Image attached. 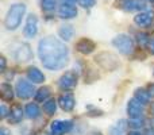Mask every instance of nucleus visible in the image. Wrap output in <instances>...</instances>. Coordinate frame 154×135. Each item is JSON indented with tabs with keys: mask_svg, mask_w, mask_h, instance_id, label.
Here are the masks:
<instances>
[{
	"mask_svg": "<svg viewBox=\"0 0 154 135\" xmlns=\"http://www.w3.org/2000/svg\"><path fill=\"white\" fill-rule=\"evenodd\" d=\"M27 77H29V80L32 81L34 84H41V82L45 81V76H43V73L38 68H29V70H27Z\"/></svg>",
	"mask_w": 154,
	"mask_h": 135,
	"instance_id": "dca6fc26",
	"label": "nucleus"
},
{
	"mask_svg": "<svg viewBox=\"0 0 154 135\" xmlns=\"http://www.w3.org/2000/svg\"><path fill=\"white\" fill-rule=\"evenodd\" d=\"M79 4L81 5L82 8H87V10H89V8L95 7L96 0H79Z\"/></svg>",
	"mask_w": 154,
	"mask_h": 135,
	"instance_id": "cd10ccee",
	"label": "nucleus"
},
{
	"mask_svg": "<svg viewBox=\"0 0 154 135\" xmlns=\"http://www.w3.org/2000/svg\"><path fill=\"white\" fill-rule=\"evenodd\" d=\"M50 96V88L49 87H43L35 93V100L37 101H46L48 97Z\"/></svg>",
	"mask_w": 154,
	"mask_h": 135,
	"instance_id": "b1692460",
	"label": "nucleus"
},
{
	"mask_svg": "<svg viewBox=\"0 0 154 135\" xmlns=\"http://www.w3.org/2000/svg\"><path fill=\"white\" fill-rule=\"evenodd\" d=\"M112 45L125 56L131 54L134 50V41L126 34H119L118 37H115L112 41Z\"/></svg>",
	"mask_w": 154,
	"mask_h": 135,
	"instance_id": "20e7f679",
	"label": "nucleus"
},
{
	"mask_svg": "<svg viewBox=\"0 0 154 135\" xmlns=\"http://www.w3.org/2000/svg\"><path fill=\"white\" fill-rule=\"evenodd\" d=\"M37 32H38V18L34 14H30V15L27 16L23 34L26 38H34L35 35H37Z\"/></svg>",
	"mask_w": 154,
	"mask_h": 135,
	"instance_id": "1a4fd4ad",
	"label": "nucleus"
},
{
	"mask_svg": "<svg viewBox=\"0 0 154 135\" xmlns=\"http://www.w3.org/2000/svg\"><path fill=\"white\" fill-rule=\"evenodd\" d=\"M87 135H103V134H101L100 131H89Z\"/></svg>",
	"mask_w": 154,
	"mask_h": 135,
	"instance_id": "72a5a7b5",
	"label": "nucleus"
},
{
	"mask_svg": "<svg viewBox=\"0 0 154 135\" xmlns=\"http://www.w3.org/2000/svg\"><path fill=\"white\" fill-rule=\"evenodd\" d=\"M58 35L61 37V39L70 41L73 38V35H75V29H73V26H70V24H64V26L60 27Z\"/></svg>",
	"mask_w": 154,
	"mask_h": 135,
	"instance_id": "a211bd4d",
	"label": "nucleus"
},
{
	"mask_svg": "<svg viewBox=\"0 0 154 135\" xmlns=\"http://www.w3.org/2000/svg\"><path fill=\"white\" fill-rule=\"evenodd\" d=\"M58 104H60V107H61L64 111H66V112L72 111V109L75 108V104H76L75 96H73L72 93H69V92L62 93V95L58 97Z\"/></svg>",
	"mask_w": 154,
	"mask_h": 135,
	"instance_id": "ddd939ff",
	"label": "nucleus"
},
{
	"mask_svg": "<svg viewBox=\"0 0 154 135\" xmlns=\"http://www.w3.org/2000/svg\"><path fill=\"white\" fill-rule=\"evenodd\" d=\"M24 114H26V116L29 118V119H37L41 115V109L35 103H30V104H27L26 108H24Z\"/></svg>",
	"mask_w": 154,
	"mask_h": 135,
	"instance_id": "6ab92c4d",
	"label": "nucleus"
},
{
	"mask_svg": "<svg viewBox=\"0 0 154 135\" xmlns=\"http://www.w3.org/2000/svg\"><path fill=\"white\" fill-rule=\"evenodd\" d=\"M137 38H138V43L141 46H147L150 42V38L147 34H145V32H141V34L137 35Z\"/></svg>",
	"mask_w": 154,
	"mask_h": 135,
	"instance_id": "bb28decb",
	"label": "nucleus"
},
{
	"mask_svg": "<svg viewBox=\"0 0 154 135\" xmlns=\"http://www.w3.org/2000/svg\"><path fill=\"white\" fill-rule=\"evenodd\" d=\"M150 93L149 91H145V89H137L135 93H134V99H137V100L139 101V103L142 104H147L150 101Z\"/></svg>",
	"mask_w": 154,
	"mask_h": 135,
	"instance_id": "412c9836",
	"label": "nucleus"
},
{
	"mask_svg": "<svg viewBox=\"0 0 154 135\" xmlns=\"http://www.w3.org/2000/svg\"><path fill=\"white\" fill-rule=\"evenodd\" d=\"M149 2H152V3H154V0H149Z\"/></svg>",
	"mask_w": 154,
	"mask_h": 135,
	"instance_id": "4c0bfd02",
	"label": "nucleus"
},
{
	"mask_svg": "<svg viewBox=\"0 0 154 135\" xmlns=\"http://www.w3.org/2000/svg\"><path fill=\"white\" fill-rule=\"evenodd\" d=\"M15 89H16V95L20 99H23V100L30 99L32 96V93L35 92L34 85H32L31 82L26 81V80H19V81L16 82Z\"/></svg>",
	"mask_w": 154,
	"mask_h": 135,
	"instance_id": "39448f33",
	"label": "nucleus"
},
{
	"mask_svg": "<svg viewBox=\"0 0 154 135\" xmlns=\"http://www.w3.org/2000/svg\"><path fill=\"white\" fill-rule=\"evenodd\" d=\"M57 0H41V8L45 12H51L56 10Z\"/></svg>",
	"mask_w": 154,
	"mask_h": 135,
	"instance_id": "393cba45",
	"label": "nucleus"
},
{
	"mask_svg": "<svg viewBox=\"0 0 154 135\" xmlns=\"http://www.w3.org/2000/svg\"><path fill=\"white\" fill-rule=\"evenodd\" d=\"M152 123H153V126H154V119H153V120H152Z\"/></svg>",
	"mask_w": 154,
	"mask_h": 135,
	"instance_id": "e433bc0d",
	"label": "nucleus"
},
{
	"mask_svg": "<svg viewBox=\"0 0 154 135\" xmlns=\"http://www.w3.org/2000/svg\"><path fill=\"white\" fill-rule=\"evenodd\" d=\"M14 57L19 62H27L32 58V51L30 45L27 43H19L18 48L14 50Z\"/></svg>",
	"mask_w": 154,
	"mask_h": 135,
	"instance_id": "423d86ee",
	"label": "nucleus"
},
{
	"mask_svg": "<svg viewBox=\"0 0 154 135\" xmlns=\"http://www.w3.org/2000/svg\"><path fill=\"white\" fill-rule=\"evenodd\" d=\"M147 48H149L150 53L154 54V39H150V42H149V45H147Z\"/></svg>",
	"mask_w": 154,
	"mask_h": 135,
	"instance_id": "7c9ffc66",
	"label": "nucleus"
},
{
	"mask_svg": "<svg viewBox=\"0 0 154 135\" xmlns=\"http://www.w3.org/2000/svg\"><path fill=\"white\" fill-rule=\"evenodd\" d=\"M22 118H23V109H22V107L19 104H14L10 111V122L16 124V123H19L22 120Z\"/></svg>",
	"mask_w": 154,
	"mask_h": 135,
	"instance_id": "f3484780",
	"label": "nucleus"
},
{
	"mask_svg": "<svg viewBox=\"0 0 154 135\" xmlns=\"http://www.w3.org/2000/svg\"><path fill=\"white\" fill-rule=\"evenodd\" d=\"M73 127L72 120H54L50 126V130L53 135H64L69 133Z\"/></svg>",
	"mask_w": 154,
	"mask_h": 135,
	"instance_id": "6e6552de",
	"label": "nucleus"
},
{
	"mask_svg": "<svg viewBox=\"0 0 154 135\" xmlns=\"http://www.w3.org/2000/svg\"><path fill=\"white\" fill-rule=\"evenodd\" d=\"M95 61H96V64L100 65L103 69L109 70V72L119 68V60H118V57L112 53H108V51H103V53L97 54L95 57Z\"/></svg>",
	"mask_w": 154,
	"mask_h": 135,
	"instance_id": "7ed1b4c3",
	"label": "nucleus"
},
{
	"mask_svg": "<svg viewBox=\"0 0 154 135\" xmlns=\"http://www.w3.org/2000/svg\"><path fill=\"white\" fill-rule=\"evenodd\" d=\"M76 85H77V74L72 70L65 72L61 76V78L58 80V87L64 91L73 89Z\"/></svg>",
	"mask_w": 154,
	"mask_h": 135,
	"instance_id": "0eeeda50",
	"label": "nucleus"
},
{
	"mask_svg": "<svg viewBox=\"0 0 154 135\" xmlns=\"http://www.w3.org/2000/svg\"><path fill=\"white\" fill-rule=\"evenodd\" d=\"M77 51H80L81 54H91L96 49V45L93 41L88 39V38H81L79 42L76 43Z\"/></svg>",
	"mask_w": 154,
	"mask_h": 135,
	"instance_id": "4468645a",
	"label": "nucleus"
},
{
	"mask_svg": "<svg viewBox=\"0 0 154 135\" xmlns=\"http://www.w3.org/2000/svg\"><path fill=\"white\" fill-rule=\"evenodd\" d=\"M0 112H2V119H5L7 118V115H8V111H7V107L4 106V104H2V107H0Z\"/></svg>",
	"mask_w": 154,
	"mask_h": 135,
	"instance_id": "c85d7f7f",
	"label": "nucleus"
},
{
	"mask_svg": "<svg viewBox=\"0 0 154 135\" xmlns=\"http://www.w3.org/2000/svg\"><path fill=\"white\" fill-rule=\"evenodd\" d=\"M38 56L42 65L49 70H60L69 61V50L54 37H46L38 43Z\"/></svg>",
	"mask_w": 154,
	"mask_h": 135,
	"instance_id": "f257e3e1",
	"label": "nucleus"
},
{
	"mask_svg": "<svg viewBox=\"0 0 154 135\" xmlns=\"http://www.w3.org/2000/svg\"><path fill=\"white\" fill-rule=\"evenodd\" d=\"M126 120H119L115 126L109 128V135H123L126 130Z\"/></svg>",
	"mask_w": 154,
	"mask_h": 135,
	"instance_id": "5701e85b",
	"label": "nucleus"
},
{
	"mask_svg": "<svg viewBox=\"0 0 154 135\" xmlns=\"http://www.w3.org/2000/svg\"><path fill=\"white\" fill-rule=\"evenodd\" d=\"M149 93H150V96H152V97H154V84H150L149 85Z\"/></svg>",
	"mask_w": 154,
	"mask_h": 135,
	"instance_id": "2f4dec72",
	"label": "nucleus"
},
{
	"mask_svg": "<svg viewBox=\"0 0 154 135\" xmlns=\"http://www.w3.org/2000/svg\"><path fill=\"white\" fill-rule=\"evenodd\" d=\"M5 65H7V62H5V58H4V57H2V58H0V70H2V72H4Z\"/></svg>",
	"mask_w": 154,
	"mask_h": 135,
	"instance_id": "c756f323",
	"label": "nucleus"
},
{
	"mask_svg": "<svg viewBox=\"0 0 154 135\" xmlns=\"http://www.w3.org/2000/svg\"><path fill=\"white\" fill-rule=\"evenodd\" d=\"M127 135H141L139 133H137V131H133V133H128Z\"/></svg>",
	"mask_w": 154,
	"mask_h": 135,
	"instance_id": "c9c22d12",
	"label": "nucleus"
},
{
	"mask_svg": "<svg viewBox=\"0 0 154 135\" xmlns=\"http://www.w3.org/2000/svg\"><path fill=\"white\" fill-rule=\"evenodd\" d=\"M153 20H154V12L153 11H143V12H139L137 16H134V23L139 27L150 26Z\"/></svg>",
	"mask_w": 154,
	"mask_h": 135,
	"instance_id": "f8f14e48",
	"label": "nucleus"
},
{
	"mask_svg": "<svg viewBox=\"0 0 154 135\" xmlns=\"http://www.w3.org/2000/svg\"><path fill=\"white\" fill-rule=\"evenodd\" d=\"M127 114L130 116V119L142 118V115H143V104L139 103L137 99H131L127 104Z\"/></svg>",
	"mask_w": 154,
	"mask_h": 135,
	"instance_id": "9d476101",
	"label": "nucleus"
},
{
	"mask_svg": "<svg viewBox=\"0 0 154 135\" xmlns=\"http://www.w3.org/2000/svg\"><path fill=\"white\" fill-rule=\"evenodd\" d=\"M116 5L119 8H122L123 11H127V12L145 8V3L141 2V0H119L116 3Z\"/></svg>",
	"mask_w": 154,
	"mask_h": 135,
	"instance_id": "9b49d317",
	"label": "nucleus"
},
{
	"mask_svg": "<svg viewBox=\"0 0 154 135\" xmlns=\"http://www.w3.org/2000/svg\"><path fill=\"white\" fill-rule=\"evenodd\" d=\"M42 135H50V134H42Z\"/></svg>",
	"mask_w": 154,
	"mask_h": 135,
	"instance_id": "58836bf2",
	"label": "nucleus"
},
{
	"mask_svg": "<svg viewBox=\"0 0 154 135\" xmlns=\"http://www.w3.org/2000/svg\"><path fill=\"white\" fill-rule=\"evenodd\" d=\"M0 135H8V130H5V128H2V131H0Z\"/></svg>",
	"mask_w": 154,
	"mask_h": 135,
	"instance_id": "f704fd0d",
	"label": "nucleus"
},
{
	"mask_svg": "<svg viewBox=\"0 0 154 135\" xmlns=\"http://www.w3.org/2000/svg\"><path fill=\"white\" fill-rule=\"evenodd\" d=\"M0 95H2V99L4 101H11L14 99V91L11 88L10 84H2L0 87Z\"/></svg>",
	"mask_w": 154,
	"mask_h": 135,
	"instance_id": "aec40b11",
	"label": "nucleus"
},
{
	"mask_svg": "<svg viewBox=\"0 0 154 135\" xmlns=\"http://www.w3.org/2000/svg\"><path fill=\"white\" fill-rule=\"evenodd\" d=\"M62 2H64V4H75L76 2H79V0H62Z\"/></svg>",
	"mask_w": 154,
	"mask_h": 135,
	"instance_id": "473e14b6",
	"label": "nucleus"
},
{
	"mask_svg": "<svg viewBox=\"0 0 154 135\" xmlns=\"http://www.w3.org/2000/svg\"><path fill=\"white\" fill-rule=\"evenodd\" d=\"M24 12H26V5L24 4H12L8 10L7 15H5L4 19V26L7 30H16L19 27L22 22V18H23Z\"/></svg>",
	"mask_w": 154,
	"mask_h": 135,
	"instance_id": "f03ea898",
	"label": "nucleus"
},
{
	"mask_svg": "<svg viewBox=\"0 0 154 135\" xmlns=\"http://www.w3.org/2000/svg\"><path fill=\"white\" fill-rule=\"evenodd\" d=\"M58 15L62 19H73L77 16V8L72 4H62L58 8Z\"/></svg>",
	"mask_w": 154,
	"mask_h": 135,
	"instance_id": "2eb2a0df",
	"label": "nucleus"
},
{
	"mask_svg": "<svg viewBox=\"0 0 154 135\" xmlns=\"http://www.w3.org/2000/svg\"><path fill=\"white\" fill-rule=\"evenodd\" d=\"M128 126L131 128H142L145 126V120L142 118H137V119H130L128 120Z\"/></svg>",
	"mask_w": 154,
	"mask_h": 135,
	"instance_id": "a878e982",
	"label": "nucleus"
},
{
	"mask_svg": "<svg viewBox=\"0 0 154 135\" xmlns=\"http://www.w3.org/2000/svg\"><path fill=\"white\" fill-rule=\"evenodd\" d=\"M56 111H57V101L54 99L46 100L45 104H43V112L46 115H49V116H51V115L56 114Z\"/></svg>",
	"mask_w": 154,
	"mask_h": 135,
	"instance_id": "4be33fe9",
	"label": "nucleus"
}]
</instances>
